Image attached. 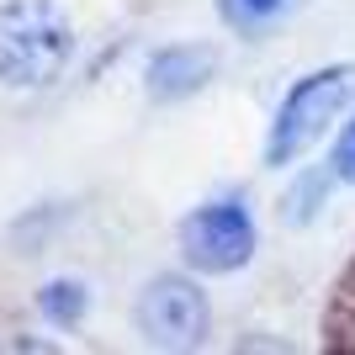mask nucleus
Segmentation results:
<instances>
[{"instance_id":"20e7f679","label":"nucleus","mask_w":355,"mask_h":355,"mask_svg":"<svg viewBox=\"0 0 355 355\" xmlns=\"http://www.w3.org/2000/svg\"><path fill=\"white\" fill-rule=\"evenodd\" d=\"M133 318L154 350H196L212 329V302L191 276H154L138 292Z\"/></svg>"},{"instance_id":"7ed1b4c3","label":"nucleus","mask_w":355,"mask_h":355,"mask_svg":"<svg viewBox=\"0 0 355 355\" xmlns=\"http://www.w3.org/2000/svg\"><path fill=\"white\" fill-rule=\"evenodd\" d=\"M180 260L202 276H234L254 260V212L244 207V196H212L202 207H191L175 228Z\"/></svg>"},{"instance_id":"f257e3e1","label":"nucleus","mask_w":355,"mask_h":355,"mask_svg":"<svg viewBox=\"0 0 355 355\" xmlns=\"http://www.w3.org/2000/svg\"><path fill=\"white\" fill-rule=\"evenodd\" d=\"M74 59V21L59 0H6L0 6V85L43 90Z\"/></svg>"},{"instance_id":"6e6552de","label":"nucleus","mask_w":355,"mask_h":355,"mask_svg":"<svg viewBox=\"0 0 355 355\" xmlns=\"http://www.w3.org/2000/svg\"><path fill=\"white\" fill-rule=\"evenodd\" d=\"M334 175H340L345 186H355V117L345 122L340 144H334Z\"/></svg>"},{"instance_id":"39448f33","label":"nucleus","mask_w":355,"mask_h":355,"mask_svg":"<svg viewBox=\"0 0 355 355\" xmlns=\"http://www.w3.org/2000/svg\"><path fill=\"white\" fill-rule=\"evenodd\" d=\"M218 74V48L212 43H170L159 48L144 69V90L154 101H186Z\"/></svg>"},{"instance_id":"423d86ee","label":"nucleus","mask_w":355,"mask_h":355,"mask_svg":"<svg viewBox=\"0 0 355 355\" xmlns=\"http://www.w3.org/2000/svg\"><path fill=\"white\" fill-rule=\"evenodd\" d=\"M308 0H218V16L239 37H260V32L282 27L286 16H297Z\"/></svg>"},{"instance_id":"f03ea898","label":"nucleus","mask_w":355,"mask_h":355,"mask_svg":"<svg viewBox=\"0 0 355 355\" xmlns=\"http://www.w3.org/2000/svg\"><path fill=\"white\" fill-rule=\"evenodd\" d=\"M350 101H355V64H329V69L302 74L282 96L276 117H270L266 164L270 170H292L297 159H308L329 138V128L350 112Z\"/></svg>"},{"instance_id":"0eeeda50","label":"nucleus","mask_w":355,"mask_h":355,"mask_svg":"<svg viewBox=\"0 0 355 355\" xmlns=\"http://www.w3.org/2000/svg\"><path fill=\"white\" fill-rule=\"evenodd\" d=\"M37 313H43L53 329H74L90 313V286L74 282V276H59V282L37 286Z\"/></svg>"}]
</instances>
